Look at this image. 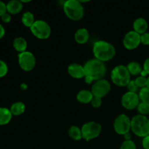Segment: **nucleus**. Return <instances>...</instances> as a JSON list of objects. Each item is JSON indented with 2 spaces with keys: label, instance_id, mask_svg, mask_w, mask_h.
<instances>
[{
  "label": "nucleus",
  "instance_id": "nucleus-32",
  "mask_svg": "<svg viewBox=\"0 0 149 149\" xmlns=\"http://www.w3.org/2000/svg\"><path fill=\"white\" fill-rule=\"evenodd\" d=\"M1 21H2L4 23H9L10 21H11V20H12L11 15H10V13H8L7 12L5 14H4L2 16H1Z\"/></svg>",
  "mask_w": 149,
  "mask_h": 149
},
{
  "label": "nucleus",
  "instance_id": "nucleus-17",
  "mask_svg": "<svg viewBox=\"0 0 149 149\" xmlns=\"http://www.w3.org/2000/svg\"><path fill=\"white\" fill-rule=\"evenodd\" d=\"M93 95L91 91L87 90H81L77 93V100L82 104H88L91 103L93 98Z\"/></svg>",
  "mask_w": 149,
  "mask_h": 149
},
{
  "label": "nucleus",
  "instance_id": "nucleus-6",
  "mask_svg": "<svg viewBox=\"0 0 149 149\" xmlns=\"http://www.w3.org/2000/svg\"><path fill=\"white\" fill-rule=\"evenodd\" d=\"M30 31L32 34L39 39H47L51 35V27L46 21L43 20H37L34 22Z\"/></svg>",
  "mask_w": 149,
  "mask_h": 149
},
{
  "label": "nucleus",
  "instance_id": "nucleus-29",
  "mask_svg": "<svg viewBox=\"0 0 149 149\" xmlns=\"http://www.w3.org/2000/svg\"><path fill=\"white\" fill-rule=\"evenodd\" d=\"M127 88L128 92L134 93H138L140 90V89L138 88V87L135 84V80H131L129 82V84L127 85Z\"/></svg>",
  "mask_w": 149,
  "mask_h": 149
},
{
  "label": "nucleus",
  "instance_id": "nucleus-36",
  "mask_svg": "<svg viewBox=\"0 0 149 149\" xmlns=\"http://www.w3.org/2000/svg\"><path fill=\"white\" fill-rule=\"evenodd\" d=\"M5 35V29H4V26L0 23V39H2Z\"/></svg>",
  "mask_w": 149,
  "mask_h": 149
},
{
  "label": "nucleus",
  "instance_id": "nucleus-34",
  "mask_svg": "<svg viewBox=\"0 0 149 149\" xmlns=\"http://www.w3.org/2000/svg\"><path fill=\"white\" fill-rule=\"evenodd\" d=\"M142 146L144 149H149V135L143 138L142 141Z\"/></svg>",
  "mask_w": 149,
  "mask_h": 149
},
{
  "label": "nucleus",
  "instance_id": "nucleus-16",
  "mask_svg": "<svg viewBox=\"0 0 149 149\" xmlns=\"http://www.w3.org/2000/svg\"><path fill=\"white\" fill-rule=\"evenodd\" d=\"M23 4L21 1L12 0L7 4V12L10 15H17L22 11Z\"/></svg>",
  "mask_w": 149,
  "mask_h": 149
},
{
  "label": "nucleus",
  "instance_id": "nucleus-30",
  "mask_svg": "<svg viewBox=\"0 0 149 149\" xmlns=\"http://www.w3.org/2000/svg\"><path fill=\"white\" fill-rule=\"evenodd\" d=\"M102 103V98H100V97H93V100L91 101V105L93 108L95 109H98L101 106Z\"/></svg>",
  "mask_w": 149,
  "mask_h": 149
},
{
  "label": "nucleus",
  "instance_id": "nucleus-9",
  "mask_svg": "<svg viewBox=\"0 0 149 149\" xmlns=\"http://www.w3.org/2000/svg\"><path fill=\"white\" fill-rule=\"evenodd\" d=\"M114 131L120 135H125L131 130V119L125 113L119 115L113 122Z\"/></svg>",
  "mask_w": 149,
  "mask_h": 149
},
{
  "label": "nucleus",
  "instance_id": "nucleus-25",
  "mask_svg": "<svg viewBox=\"0 0 149 149\" xmlns=\"http://www.w3.org/2000/svg\"><path fill=\"white\" fill-rule=\"evenodd\" d=\"M137 111L139 114L143 115V116H146L149 114V103L141 102L137 107Z\"/></svg>",
  "mask_w": 149,
  "mask_h": 149
},
{
  "label": "nucleus",
  "instance_id": "nucleus-39",
  "mask_svg": "<svg viewBox=\"0 0 149 149\" xmlns=\"http://www.w3.org/2000/svg\"><path fill=\"white\" fill-rule=\"evenodd\" d=\"M147 87L149 89V76L148 77V81H147Z\"/></svg>",
  "mask_w": 149,
  "mask_h": 149
},
{
  "label": "nucleus",
  "instance_id": "nucleus-22",
  "mask_svg": "<svg viewBox=\"0 0 149 149\" xmlns=\"http://www.w3.org/2000/svg\"><path fill=\"white\" fill-rule=\"evenodd\" d=\"M127 69L131 76L141 75V73L143 71V68L141 64L136 61L130 62L127 65Z\"/></svg>",
  "mask_w": 149,
  "mask_h": 149
},
{
  "label": "nucleus",
  "instance_id": "nucleus-31",
  "mask_svg": "<svg viewBox=\"0 0 149 149\" xmlns=\"http://www.w3.org/2000/svg\"><path fill=\"white\" fill-rule=\"evenodd\" d=\"M141 42L143 45H149V32H146L141 35Z\"/></svg>",
  "mask_w": 149,
  "mask_h": 149
},
{
  "label": "nucleus",
  "instance_id": "nucleus-11",
  "mask_svg": "<svg viewBox=\"0 0 149 149\" xmlns=\"http://www.w3.org/2000/svg\"><path fill=\"white\" fill-rule=\"evenodd\" d=\"M141 44V35L135 31H130L125 35L123 45L128 50H133L138 48Z\"/></svg>",
  "mask_w": 149,
  "mask_h": 149
},
{
  "label": "nucleus",
  "instance_id": "nucleus-10",
  "mask_svg": "<svg viewBox=\"0 0 149 149\" xmlns=\"http://www.w3.org/2000/svg\"><path fill=\"white\" fill-rule=\"evenodd\" d=\"M111 89V86L110 82L107 79H101L93 83L91 92L94 97L103 98L110 93Z\"/></svg>",
  "mask_w": 149,
  "mask_h": 149
},
{
  "label": "nucleus",
  "instance_id": "nucleus-3",
  "mask_svg": "<svg viewBox=\"0 0 149 149\" xmlns=\"http://www.w3.org/2000/svg\"><path fill=\"white\" fill-rule=\"evenodd\" d=\"M63 11L68 19L77 21L84 15L83 4L78 0H67L63 4Z\"/></svg>",
  "mask_w": 149,
  "mask_h": 149
},
{
  "label": "nucleus",
  "instance_id": "nucleus-13",
  "mask_svg": "<svg viewBox=\"0 0 149 149\" xmlns=\"http://www.w3.org/2000/svg\"><path fill=\"white\" fill-rule=\"evenodd\" d=\"M68 74L72 78L76 79H80L85 77V71L84 65H81L78 63H71L67 68Z\"/></svg>",
  "mask_w": 149,
  "mask_h": 149
},
{
  "label": "nucleus",
  "instance_id": "nucleus-8",
  "mask_svg": "<svg viewBox=\"0 0 149 149\" xmlns=\"http://www.w3.org/2000/svg\"><path fill=\"white\" fill-rule=\"evenodd\" d=\"M17 61L20 68L26 72L32 71L36 66V58L34 55L29 51L17 54Z\"/></svg>",
  "mask_w": 149,
  "mask_h": 149
},
{
  "label": "nucleus",
  "instance_id": "nucleus-28",
  "mask_svg": "<svg viewBox=\"0 0 149 149\" xmlns=\"http://www.w3.org/2000/svg\"><path fill=\"white\" fill-rule=\"evenodd\" d=\"M8 73V66L2 60H0V78L4 77Z\"/></svg>",
  "mask_w": 149,
  "mask_h": 149
},
{
  "label": "nucleus",
  "instance_id": "nucleus-23",
  "mask_svg": "<svg viewBox=\"0 0 149 149\" xmlns=\"http://www.w3.org/2000/svg\"><path fill=\"white\" fill-rule=\"evenodd\" d=\"M35 21L36 20L34 19V15L31 12L27 11L23 13V15H22L21 22L23 26H25L26 27L30 29Z\"/></svg>",
  "mask_w": 149,
  "mask_h": 149
},
{
  "label": "nucleus",
  "instance_id": "nucleus-19",
  "mask_svg": "<svg viewBox=\"0 0 149 149\" xmlns=\"http://www.w3.org/2000/svg\"><path fill=\"white\" fill-rule=\"evenodd\" d=\"M13 45L14 49H15L18 53H21V52H26V51L28 43L27 41H26L24 38L21 37V36H19V37H16L15 39L13 40Z\"/></svg>",
  "mask_w": 149,
  "mask_h": 149
},
{
  "label": "nucleus",
  "instance_id": "nucleus-7",
  "mask_svg": "<svg viewBox=\"0 0 149 149\" xmlns=\"http://www.w3.org/2000/svg\"><path fill=\"white\" fill-rule=\"evenodd\" d=\"M81 130L83 139L90 141L95 139L100 135L102 126L98 122H88L82 125Z\"/></svg>",
  "mask_w": 149,
  "mask_h": 149
},
{
  "label": "nucleus",
  "instance_id": "nucleus-27",
  "mask_svg": "<svg viewBox=\"0 0 149 149\" xmlns=\"http://www.w3.org/2000/svg\"><path fill=\"white\" fill-rule=\"evenodd\" d=\"M120 149H136V145L132 140L124 141L121 145Z\"/></svg>",
  "mask_w": 149,
  "mask_h": 149
},
{
  "label": "nucleus",
  "instance_id": "nucleus-38",
  "mask_svg": "<svg viewBox=\"0 0 149 149\" xmlns=\"http://www.w3.org/2000/svg\"><path fill=\"white\" fill-rule=\"evenodd\" d=\"M27 87H28L27 84H24V83H23V84H20V88H21V90H27Z\"/></svg>",
  "mask_w": 149,
  "mask_h": 149
},
{
  "label": "nucleus",
  "instance_id": "nucleus-12",
  "mask_svg": "<svg viewBox=\"0 0 149 149\" xmlns=\"http://www.w3.org/2000/svg\"><path fill=\"white\" fill-rule=\"evenodd\" d=\"M121 103L122 106L127 110H133L137 109L141 101L138 93L127 92L122 95Z\"/></svg>",
  "mask_w": 149,
  "mask_h": 149
},
{
  "label": "nucleus",
  "instance_id": "nucleus-26",
  "mask_svg": "<svg viewBox=\"0 0 149 149\" xmlns=\"http://www.w3.org/2000/svg\"><path fill=\"white\" fill-rule=\"evenodd\" d=\"M147 81H148V77H144L142 76H139L135 79V82L138 88L141 89L146 87L147 86Z\"/></svg>",
  "mask_w": 149,
  "mask_h": 149
},
{
  "label": "nucleus",
  "instance_id": "nucleus-14",
  "mask_svg": "<svg viewBox=\"0 0 149 149\" xmlns=\"http://www.w3.org/2000/svg\"><path fill=\"white\" fill-rule=\"evenodd\" d=\"M133 31L139 33L140 35L147 32L148 29V24L147 20L143 17H138L133 22Z\"/></svg>",
  "mask_w": 149,
  "mask_h": 149
},
{
  "label": "nucleus",
  "instance_id": "nucleus-24",
  "mask_svg": "<svg viewBox=\"0 0 149 149\" xmlns=\"http://www.w3.org/2000/svg\"><path fill=\"white\" fill-rule=\"evenodd\" d=\"M140 101L142 103H149V89L147 87L140 89L138 92Z\"/></svg>",
  "mask_w": 149,
  "mask_h": 149
},
{
  "label": "nucleus",
  "instance_id": "nucleus-15",
  "mask_svg": "<svg viewBox=\"0 0 149 149\" xmlns=\"http://www.w3.org/2000/svg\"><path fill=\"white\" fill-rule=\"evenodd\" d=\"M89 39H90V33L85 28H80L77 29L74 33V39L76 42L79 45L86 44L89 41Z\"/></svg>",
  "mask_w": 149,
  "mask_h": 149
},
{
  "label": "nucleus",
  "instance_id": "nucleus-20",
  "mask_svg": "<svg viewBox=\"0 0 149 149\" xmlns=\"http://www.w3.org/2000/svg\"><path fill=\"white\" fill-rule=\"evenodd\" d=\"M10 110L13 116H20L26 111V105L23 102H15L12 104Z\"/></svg>",
  "mask_w": 149,
  "mask_h": 149
},
{
  "label": "nucleus",
  "instance_id": "nucleus-21",
  "mask_svg": "<svg viewBox=\"0 0 149 149\" xmlns=\"http://www.w3.org/2000/svg\"><path fill=\"white\" fill-rule=\"evenodd\" d=\"M68 134L70 138L74 140V141H79L80 140L83 139L81 128H79L77 126H75V125L70 127L68 131Z\"/></svg>",
  "mask_w": 149,
  "mask_h": 149
},
{
  "label": "nucleus",
  "instance_id": "nucleus-37",
  "mask_svg": "<svg viewBox=\"0 0 149 149\" xmlns=\"http://www.w3.org/2000/svg\"><path fill=\"white\" fill-rule=\"evenodd\" d=\"M123 136L124 138H125V141H130V140H131V138H132V135H131L130 132H128V133L125 134Z\"/></svg>",
  "mask_w": 149,
  "mask_h": 149
},
{
  "label": "nucleus",
  "instance_id": "nucleus-5",
  "mask_svg": "<svg viewBox=\"0 0 149 149\" xmlns=\"http://www.w3.org/2000/svg\"><path fill=\"white\" fill-rule=\"evenodd\" d=\"M111 79L118 87H127L131 81V75L127 65H118L112 69Z\"/></svg>",
  "mask_w": 149,
  "mask_h": 149
},
{
  "label": "nucleus",
  "instance_id": "nucleus-33",
  "mask_svg": "<svg viewBox=\"0 0 149 149\" xmlns=\"http://www.w3.org/2000/svg\"><path fill=\"white\" fill-rule=\"evenodd\" d=\"M7 13V4L0 1V17Z\"/></svg>",
  "mask_w": 149,
  "mask_h": 149
},
{
  "label": "nucleus",
  "instance_id": "nucleus-2",
  "mask_svg": "<svg viewBox=\"0 0 149 149\" xmlns=\"http://www.w3.org/2000/svg\"><path fill=\"white\" fill-rule=\"evenodd\" d=\"M93 52L95 59L105 63L114 58L116 55V49L112 44L106 41L99 40L93 45Z\"/></svg>",
  "mask_w": 149,
  "mask_h": 149
},
{
  "label": "nucleus",
  "instance_id": "nucleus-1",
  "mask_svg": "<svg viewBox=\"0 0 149 149\" xmlns=\"http://www.w3.org/2000/svg\"><path fill=\"white\" fill-rule=\"evenodd\" d=\"M84 68L85 71V77L84 79L87 84H91L93 81L103 79L107 71L104 63L95 58L87 61L84 63Z\"/></svg>",
  "mask_w": 149,
  "mask_h": 149
},
{
  "label": "nucleus",
  "instance_id": "nucleus-18",
  "mask_svg": "<svg viewBox=\"0 0 149 149\" xmlns=\"http://www.w3.org/2000/svg\"><path fill=\"white\" fill-rule=\"evenodd\" d=\"M13 118V114L9 109L0 107V126H4L10 122Z\"/></svg>",
  "mask_w": 149,
  "mask_h": 149
},
{
  "label": "nucleus",
  "instance_id": "nucleus-35",
  "mask_svg": "<svg viewBox=\"0 0 149 149\" xmlns=\"http://www.w3.org/2000/svg\"><path fill=\"white\" fill-rule=\"evenodd\" d=\"M143 69L148 74V75H149V58H147V59L144 61Z\"/></svg>",
  "mask_w": 149,
  "mask_h": 149
},
{
  "label": "nucleus",
  "instance_id": "nucleus-4",
  "mask_svg": "<svg viewBox=\"0 0 149 149\" xmlns=\"http://www.w3.org/2000/svg\"><path fill=\"white\" fill-rule=\"evenodd\" d=\"M131 131L136 136L145 138L149 135V119L147 116L138 114L131 119Z\"/></svg>",
  "mask_w": 149,
  "mask_h": 149
}]
</instances>
